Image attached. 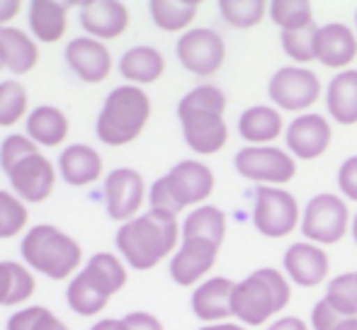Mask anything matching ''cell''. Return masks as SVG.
<instances>
[{
    "label": "cell",
    "mask_w": 357,
    "mask_h": 330,
    "mask_svg": "<svg viewBox=\"0 0 357 330\" xmlns=\"http://www.w3.org/2000/svg\"><path fill=\"white\" fill-rule=\"evenodd\" d=\"M114 243L127 267L146 272L158 267L165 258H173L183 243V223L175 214L149 209L132 221L122 223Z\"/></svg>",
    "instance_id": "cell-1"
},
{
    "label": "cell",
    "mask_w": 357,
    "mask_h": 330,
    "mask_svg": "<svg viewBox=\"0 0 357 330\" xmlns=\"http://www.w3.org/2000/svg\"><path fill=\"white\" fill-rule=\"evenodd\" d=\"M224 90L216 85H197L178 104V119L183 127V139L199 156H214L229 143V124Z\"/></svg>",
    "instance_id": "cell-2"
},
{
    "label": "cell",
    "mask_w": 357,
    "mask_h": 330,
    "mask_svg": "<svg viewBox=\"0 0 357 330\" xmlns=\"http://www.w3.org/2000/svg\"><path fill=\"white\" fill-rule=\"evenodd\" d=\"M127 262L114 253H95L66 287V304L73 313L93 318L107 308L109 299L127 287Z\"/></svg>",
    "instance_id": "cell-3"
},
{
    "label": "cell",
    "mask_w": 357,
    "mask_h": 330,
    "mask_svg": "<svg viewBox=\"0 0 357 330\" xmlns=\"http://www.w3.org/2000/svg\"><path fill=\"white\" fill-rule=\"evenodd\" d=\"M22 260L32 272H39L56 282H71L83 269V248L73 236L52 223L27 228L20 246Z\"/></svg>",
    "instance_id": "cell-4"
},
{
    "label": "cell",
    "mask_w": 357,
    "mask_h": 330,
    "mask_svg": "<svg viewBox=\"0 0 357 330\" xmlns=\"http://www.w3.org/2000/svg\"><path fill=\"white\" fill-rule=\"evenodd\" d=\"M291 299V284L275 267H260L245 279L236 282L231 297V311L241 326H265L280 311H284Z\"/></svg>",
    "instance_id": "cell-5"
},
{
    "label": "cell",
    "mask_w": 357,
    "mask_h": 330,
    "mask_svg": "<svg viewBox=\"0 0 357 330\" xmlns=\"http://www.w3.org/2000/svg\"><path fill=\"white\" fill-rule=\"evenodd\" d=\"M151 97L137 85H119L105 97L95 122V134L105 146L122 148L137 141L151 119Z\"/></svg>",
    "instance_id": "cell-6"
},
{
    "label": "cell",
    "mask_w": 357,
    "mask_h": 330,
    "mask_svg": "<svg viewBox=\"0 0 357 330\" xmlns=\"http://www.w3.org/2000/svg\"><path fill=\"white\" fill-rule=\"evenodd\" d=\"M214 187L216 178L209 165L202 161H180L175 168H170V173L151 184L149 202L151 209L178 217L188 207H202L212 197Z\"/></svg>",
    "instance_id": "cell-7"
},
{
    "label": "cell",
    "mask_w": 357,
    "mask_h": 330,
    "mask_svg": "<svg viewBox=\"0 0 357 330\" xmlns=\"http://www.w3.org/2000/svg\"><path fill=\"white\" fill-rule=\"evenodd\" d=\"M350 209L343 197L333 192H321L309 199L301 212V233L314 246H335L350 231Z\"/></svg>",
    "instance_id": "cell-8"
},
{
    "label": "cell",
    "mask_w": 357,
    "mask_h": 330,
    "mask_svg": "<svg viewBox=\"0 0 357 330\" xmlns=\"http://www.w3.org/2000/svg\"><path fill=\"white\" fill-rule=\"evenodd\" d=\"M253 226L265 238H287L301 226L296 197L284 187H258L253 204Z\"/></svg>",
    "instance_id": "cell-9"
},
{
    "label": "cell",
    "mask_w": 357,
    "mask_h": 330,
    "mask_svg": "<svg viewBox=\"0 0 357 330\" xmlns=\"http://www.w3.org/2000/svg\"><path fill=\"white\" fill-rule=\"evenodd\" d=\"M234 165L241 178L268 184H287L296 178V158L278 146H245L236 153Z\"/></svg>",
    "instance_id": "cell-10"
},
{
    "label": "cell",
    "mask_w": 357,
    "mask_h": 330,
    "mask_svg": "<svg viewBox=\"0 0 357 330\" xmlns=\"http://www.w3.org/2000/svg\"><path fill=\"white\" fill-rule=\"evenodd\" d=\"M321 93V81L314 71H309L306 66H284L270 78L268 95L273 100V104L282 112H299L306 114V109H311L319 102Z\"/></svg>",
    "instance_id": "cell-11"
},
{
    "label": "cell",
    "mask_w": 357,
    "mask_h": 330,
    "mask_svg": "<svg viewBox=\"0 0 357 330\" xmlns=\"http://www.w3.org/2000/svg\"><path fill=\"white\" fill-rule=\"evenodd\" d=\"M178 61L183 63L185 71L192 76H214L226 61V42L216 29L209 27H192L190 32L180 34L178 47Z\"/></svg>",
    "instance_id": "cell-12"
},
{
    "label": "cell",
    "mask_w": 357,
    "mask_h": 330,
    "mask_svg": "<svg viewBox=\"0 0 357 330\" xmlns=\"http://www.w3.org/2000/svg\"><path fill=\"white\" fill-rule=\"evenodd\" d=\"M105 209L112 221L127 223L139 217L146 197V180L139 170L134 168H114L112 173L105 178L102 187Z\"/></svg>",
    "instance_id": "cell-13"
},
{
    "label": "cell",
    "mask_w": 357,
    "mask_h": 330,
    "mask_svg": "<svg viewBox=\"0 0 357 330\" xmlns=\"http://www.w3.org/2000/svg\"><path fill=\"white\" fill-rule=\"evenodd\" d=\"M284 141L287 151L296 161H316L328 151L331 141H333V127H331L328 117L319 112L296 114L287 127Z\"/></svg>",
    "instance_id": "cell-14"
},
{
    "label": "cell",
    "mask_w": 357,
    "mask_h": 330,
    "mask_svg": "<svg viewBox=\"0 0 357 330\" xmlns=\"http://www.w3.org/2000/svg\"><path fill=\"white\" fill-rule=\"evenodd\" d=\"M8 180L13 192L24 204H42L56 189L59 168H54V163L44 153H37V156H29L20 165H15L8 173Z\"/></svg>",
    "instance_id": "cell-15"
},
{
    "label": "cell",
    "mask_w": 357,
    "mask_h": 330,
    "mask_svg": "<svg viewBox=\"0 0 357 330\" xmlns=\"http://www.w3.org/2000/svg\"><path fill=\"white\" fill-rule=\"evenodd\" d=\"M221 246L204 238H185L170 258V277L180 287H197L216 265Z\"/></svg>",
    "instance_id": "cell-16"
},
{
    "label": "cell",
    "mask_w": 357,
    "mask_h": 330,
    "mask_svg": "<svg viewBox=\"0 0 357 330\" xmlns=\"http://www.w3.org/2000/svg\"><path fill=\"white\" fill-rule=\"evenodd\" d=\"M78 19L88 37L98 42H112L129 29L132 15L127 5L119 0H88V3H78Z\"/></svg>",
    "instance_id": "cell-17"
},
{
    "label": "cell",
    "mask_w": 357,
    "mask_h": 330,
    "mask_svg": "<svg viewBox=\"0 0 357 330\" xmlns=\"http://www.w3.org/2000/svg\"><path fill=\"white\" fill-rule=\"evenodd\" d=\"M63 56H66L68 68L83 83L98 85L112 76V52H109L105 42H98V39L88 37V34L71 39Z\"/></svg>",
    "instance_id": "cell-18"
},
{
    "label": "cell",
    "mask_w": 357,
    "mask_h": 330,
    "mask_svg": "<svg viewBox=\"0 0 357 330\" xmlns=\"http://www.w3.org/2000/svg\"><path fill=\"white\" fill-rule=\"evenodd\" d=\"M282 265H284L287 279L294 282L296 287H304V289L324 284L331 272L328 253L321 246H314V243H309V241L294 243V246L287 248Z\"/></svg>",
    "instance_id": "cell-19"
},
{
    "label": "cell",
    "mask_w": 357,
    "mask_h": 330,
    "mask_svg": "<svg viewBox=\"0 0 357 330\" xmlns=\"http://www.w3.org/2000/svg\"><path fill=\"white\" fill-rule=\"evenodd\" d=\"M314 56L321 66L348 71V66L357 58V37L355 32L343 22L321 24L316 32Z\"/></svg>",
    "instance_id": "cell-20"
},
{
    "label": "cell",
    "mask_w": 357,
    "mask_h": 330,
    "mask_svg": "<svg viewBox=\"0 0 357 330\" xmlns=\"http://www.w3.org/2000/svg\"><path fill=\"white\" fill-rule=\"evenodd\" d=\"M236 282L229 277H209L202 284H197L192 292V313L202 323H224L234 316L231 311V297H234Z\"/></svg>",
    "instance_id": "cell-21"
},
{
    "label": "cell",
    "mask_w": 357,
    "mask_h": 330,
    "mask_svg": "<svg viewBox=\"0 0 357 330\" xmlns=\"http://www.w3.org/2000/svg\"><path fill=\"white\" fill-rule=\"evenodd\" d=\"M0 63L13 76L32 73L39 63V42L20 27H0Z\"/></svg>",
    "instance_id": "cell-22"
},
{
    "label": "cell",
    "mask_w": 357,
    "mask_h": 330,
    "mask_svg": "<svg viewBox=\"0 0 357 330\" xmlns=\"http://www.w3.org/2000/svg\"><path fill=\"white\" fill-rule=\"evenodd\" d=\"M59 175L71 187H88L102 178V156L88 143H71L59 156Z\"/></svg>",
    "instance_id": "cell-23"
},
{
    "label": "cell",
    "mask_w": 357,
    "mask_h": 330,
    "mask_svg": "<svg viewBox=\"0 0 357 330\" xmlns=\"http://www.w3.org/2000/svg\"><path fill=\"white\" fill-rule=\"evenodd\" d=\"M73 3L59 0H34L27 8L29 34L42 44H56L68 32V10Z\"/></svg>",
    "instance_id": "cell-24"
},
{
    "label": "cell",
    "mask_w": 357,
    "mask_h": 330,
    "mask_svg": "<svg viewBox=\"0 0 357 330\" xmlns=\"http://www.w3.org/2000/svg\"><path fill=\"white\" fill-rule=\"evenodd\" d=\"M284 132V119L278 107L255 104L238 117V136L248 146H273Z\"/></svg>",
    "instance_id": "cell-25"
},
{
    "label": "cell",
    "mask_w": 357,
    "mask_h": 330,
    "mask_svg": "<svg viewBox=\"0 0 357 330\" xmlns=\"http://www.w3.org/2000/svg\"><path fill=\"white\" fill-rule=\"evenodd\" d=\"M24 129H27L24 134L39 148H56L66 143L68 134H71V122L63 109L54 107V104H39L24 119Z\"/></svg>",
    "instance_id": "cell-26"
},
{
    "label": "cell",
    "mask_w": 357,
    "mask_h": 330,
    "mask_svg": "<svg viewBox=\"0 0 357 330\" xmlns=\"http://www.w3.org/2000/svg\"><path fill=\"white\" fill-rule=\"evenodd\" d=\"M119 73H122L127 85L144 88V85L160 81V76L165 73V56L149 44L132 47L119 58Z\"/></svg>",
    "instance_id": "cell-27"
},
{
    "label": "cell",
    "mask_w": 357,
    "mask_h": 330,
    "mask_svg": "<svg viewBox=\"0 0 357 330\" xmlns=\"http://www.w3.org/2000/svg\"><path fill=\"white\" fill-rule=\"evenodd\" d=\"M326 109L335 124L353 127L357 124V71L348 68L333 76L326 88Z\"/></svg>",
    "instance_id": "cell-28"
},
{
    "label": "cell",
    "mask_w": 357,
    "mask_h": 330,
    "mask_svg": "<svg viewBox=\"0 0 357 330\" xmlns=\"http://www.w3.org/2000/svg\"><path fill=\"white\" fill-rule=\"evenodd\" d=\"M37 294L34 272L22 262L3 260L0 262V306L27 304Z\"/></svg>",
    "instance_id": "cell-29"
},
{
    "label": "cell",
    "mask_w": 357,
    "mask_h": 330,
    "mask_svg": "<svg viewBox=\"0 0 357 330\" xmlns=\"http://www.w3.org/2000/svg\"><path fill=\"white\" fill-rule=\"evenodd\" d=\"M149 13L160 32H190L197 19V0H151Z\"/></svg>",
    "instance_id": "cell-30"
},
{
    "label": "cell",
    "mask_w": 357,
    "mask_h": 330,
    "mask_svg": "<svg viewBox=\"0 0 357 330\" xmlns=\"http://www.w3.org/2000/svg\"><path fill=\"white\" fill-rule=\"evenodd\" d=\"M226 214L219 207L212 204H202V207L192 209L183 221V241L185 238H204L221 246L226 238Z\"/></svg>",
    "instance_id": "cell-31"
},
{
    "label": "cell",
    "mask_w": 357,
    "mask_h": 330,
    "mask_svg": "<svg viewBox=\"0 0 357 330\" xmlns=\"http://www.w3.org/2000/svg\"><path fill=\"white\" fill-rule=\"evenodd\" d=\"M29 95L20 81L0 83V129H13L22 119L29 117Z\"/></svg>",
    "instance_id": "cell-32"
},
{
    "label": "cell",
    "mask_w": 357,
    "mask_h": 330,
    "mask_svg": "<svg viewBox=\"0 0 357 330\" xmlns=\"http://www.w3.org/2000/svg\"><path fill=\"white\" fill-rule=\"evenodd\" d=\"M219 13L231 27L250 29L268 17L270 3H265V0H221Z\"/></svg>",
    "instance_id": "cell-33"
},
{
    "label": "cell",
    "mask_w": 357,
    "mask_h": 330,
    "mask_svg": "<svg viewBox=\"0 0 357 330\" xmlns=\"http://www.w3.org/2000/svg\"><path fill=\"white\" fill-rule=\"evenodd\" d=\"M268 17L282 32H294V29H304L314 24V8L309 0H275V3H270Z\"/></svg>",
    "instance_id": "cell-34"
},
{
    "label": "cell",
    "mask_w": 357,
    "mask_h": 330,
    "mask_svg": "<svg viewBox=\"0 0 357 330\" xmlns=\"http://www.w3.org/2000/svg\"><path fill=\"white\" fill-rule=\"evenodd\" d=\"M29 223V209L10 189H0V241L20 236Z\"/></svg>",
    "instance_id": "cell-35"
},
{
    "label": "cell",
    "mask_w": 357,
    "mask_h": 330,
    "mask_svg": "<svg viewBox=\"0 0 357 330\" xmlns=\"http://www.w3.org/2000/svg\"><path fill=\"white\" fill-rule=\"evenodd\" d=\"M324 299L343 318H357V272H343L331 279Z\"/></svg>",
    "instance_id": "cell-36"
},
{
    "label": "cell",
    "mask_w": 357,
    "mask_h": 330,
    "mask_svg": "<svg viewBox=\"0 0 357 330\" xmlns=\"http://www.w3.org/2000/svg\"><path fill=\"white\" fill-rule=\"evenodd\" d=\"M319 24H309L304 29H294V32H282V49L287 56L294 61V66H306V63L316 61L314 56V44Z\"/></svg>",
    "instance_id": "cell-37"
},
{
    "label": "cell",
    "mask_w": 357,
    "mask_h": 330,
    "mask_svg": "<svg viewBox=\"0 0 357 330\" xmlns=\"http://www.w3.org/2000/svg\"><path fill=\"white\" fill-rule=\"evenodd\" d=\"M37 153H39V146L27 134H10V136H5L3 143H0V168H3L5 173H10L15 165H20L29 156H37Z\"/></svg>",
    "instance_id": "cell-38"
},
{
    "label": "cell",
    "mask_w": 357,
    "mask_h": 330,
    "mask_svg": "<svg viewBox=\"0 0 357 330\" xmlns=\"http://www.w3.org/2000/svg\"><path fill=\"white\" fill-rule=\"evenodd\" d=\"M340 321H343V316H340L326 299H321L314 306V311H311L309 323H311V330H335Z\"/></svg>",
    "instance_id": "cell-39"
},
{
    "label": "cell",
    "mask_w": 357,
    "mask_h": 330,
    "mask_svg": "<svg viewBox=\"0 0 357 330\" xmlns=\"http://www.w3.org/2000/svg\"><path fill=\"white\" fill-rule=\"evenodd\" d=\"M338 187L345 199L357 202V156H350L348 161H343V165H340Z\"/></svg>",
    "instance_id": "cell-40"
},
{
    "label": "cell",
    "mask_w": 357,
    "mask_h": 330,
    "mask_svg": "<svg viewBox=\"0 0 357 330\" xmlns=\"http://www.w3.org/2000/svg\"><path fill=\"white\" fill-rule=\"evenodd\" d=\"M44 306H24L8 318V330H34Z\"/></svg>",
    "instance_id": "cell-41"
},
{
    "label": "cell",
    "mask_w": 357,
    "mask_h": 330,
    "mask_svg": "<svg viewBox=\"0 0 357 330\" xmlns=\"http://www.w3.org/2000/svg\"><path fill=\"white\" fill-rule=\"evenodd\" d=\"M124 328L127 330H165L160 318H155L153 313L149 311H134V313H127L122 318Z\"/></svg>",
    "instance_id": "cell-42"
},
{
    "label": "cell",
    "mask_w": 357,
    "mask_h": 330,
    "mask_svg": "<svg viewBox=\"0 0 357 330\" xmlns=\"http://www.w3.org/2000/svg\"><path fill=\"white\" fill-rule=\"evenodd\" d=\"M20 13H22V3L20 0H0V27H10V22Z\"/></svg>",
    "instance_id": "cell-43"
},
{
    "label": "cell",
    "mask_w": 357,
    "mask_h": 330,
    "mask_svg": "<svg viewBox=\"0 0 357 330\" xmlns=\"http://www.w3.org/2000/svg\"><path fill=\"white\" fill-rule=\"evenodd\" d=\"M265 330H311V328H309V323L301 321L299 316H282L270 323Z\"/></svg>",
    "instance_id": "cell-44"
},
{
    "label": "cell",
    "mask_w": 357,
    "mask_h": 330,
    "mask_svg": "<svg viewBox=\"0 0 357 330\" xmlns=\"http://www.w3.org/2000/svg\"><path fill=\"white\" fill-rule=\"evenodd\" d=\"M34 330H71L66 326V323L61 321L59 316H54L52 311H49L47 306H44V311H42V316H39V321H37V326H34Z\"/></svg>",
    "instance_id": "cell-45"
},
{
    "label": "cell",
    "mask_w": 357,
    "mask_h": 330,
    "mask_svg": "<svg viewBox=\"0 0 357 330\" xmlns=\"http://www.w3.org/2000/svg\"><path fill=\"white\" fill-rule=\"evenodd\" d=\"M90 330H127L122 323V318H102V321L93 323Z\"/></svg>",
    "instance_id": "cell-46"
},
{
    "label": "cell",
    "mask_w": 357,
    "mask_h": 330,
    "mask_svg": "<svg viewBox=\"0 0 357 330\" xmlns=\"http://www.w3.org/2000/svg\"><path fill=\"white\" fill-rule=\"evenodd\" d=\"M199 330H248L245 326H241V323H212V326H202Z\"/></svg>",
    "instance_id": "cell-47"
},
{
    "label": "cell",
    "mask_w": 357,
    "mask_h": 330,
    "mask_svg": "<svg viewBox=\"0 0 357 330\" xmlns=\"http://www.w3.org/2000/svg\"><path fill=\"white\" fill-rule=\"evenodd\" d=\"M335 330H357V318H343Z\"/></svg>",
    "instance_id": "cell-48"
},
{
    "label": "cell",
    "mask_w": 357,
    "mask_h": 330,
    "mask_svg": "<svg viewBox=\"0 0 357 330\" xmlns=\"http://www.w3.org/2000/svg\"><path fill=\"white\" fill-rule=\"evenodd\" d=\"M350 236H353L355 246H357V214L353 217V223H350Z\"/></svg>",
    "instance_id": "cell-49"
},
{
    "label": "cell",
    "mask_w": 357,
    "mask_h": 330,
    "mask_svg": "<svg viewBox=\"0 0 357 330\" xmlns=\"http://www.w3.org/2000/svg\"><path fill=\"white\" fill-rule=\"evenodd\" d=\"M5 71V68H3V63H0V73H3Z\"/></svg>",
    "instance_id": "cell-50"
},
{
    "label": "cell",
    "mask_w": 357,
    "mask_h": 330,
    "mask_svg": "<svg viewBox=\"0 0 357 330\" xmlns=\"http://www.w3.org/2000/svg\"><path fill=\"white\" fill-rule=\"evenodd\" d=\"M355 27H357V13H355Z\"/></svg>",
    "instance_id": "cell-51"
}]
</instances>
